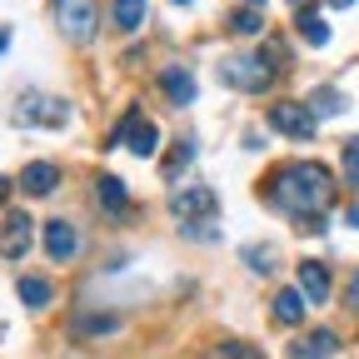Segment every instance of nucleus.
Here are the masks:
<instances>
[{
  "mask_svg": "<svg viewBox=\"0 0 359 359\" xmlns=\"http://www.w3.org/2000/svg\"><path fill=\"white\" fill-rule=\"evenodd\" d=\"M269 205H280L285 215L304 219V215H325L330 195H334V180L325 165H280L275 175H269V185H264Z\"/></svg>",
  "mask_w": 359,
  "mask_h": 359,
  "instance_id": "1",
  "label": "nucleus"
},
{
  "mask_svg": "<svg viewBox=\"0 0 359 359\" xmlns=\"http://www.w3.org/2000/svg\"><path fill=\"white\" fill-rule=\"evenodd\" d=\"M219 80L230 90H245V95H264L269 80H275V65L264 55H224L219 60Z\"/></svg>",
  "mask_w": 359,
  "mask_h": 359,
  "instance_id": "2",
  "label": "nucleus"
},
{
  "mask_svg": "<svg viewBox=\"0 0 359 359\" xmlns=\"http://www.w3.org/2000/svg\"><path fill=\"white\" fill-rule=\"evenodd\" d=\"M110 150L115 145H130V155H140V160H155L160 155V130L145 120V110H130L115 130H110V140H105Z\"/></svg>",
  "mask_w": 359,
  "mask_h": 359,
  "instance_id": "3",
  "label": "nucleus"
},
{
  "mask_svg": "<svg viewBox=\"0 0 359 359\" xmlns=\"http://www.w3.org/2000/svg\"><path fill=\"white\" fill-rule=\"evenodd\" d=\"M55 25H60L65 40L85 45L100 25V0H55Z\"/></svg>",
  "mask_w": 359,
  "mask_h": 359,
  "instance_id": "4",
  "label": "nucleus"
},
{
  "mask_svg": "<svg viewBox=\"0 0 359 359\" xmlns=\"http://www.w3.org/2000/svg\"><path fill=\"white\" fill-rule=\"evenodd\" d=\"M269 125L290 140H314V130H320V115H314L304 100H275L269 105Z\"/></svg>",
  "mask_w": 359,
  "mask_h": 359,
  "instance_id": "5",
  "label": "nucleus"
},
{
  "mask_svg": "<svg viewBox=\"0 0 359 359\" xmlns=\"http://www.w3.org/2000/svg\"><path fill=\"white\" fill-rule=\"evenodd\" d=\"M215 210H219V200H215L210 185H185V190L170 195V215L175 219H215Z\"/></svg>",
  "mask_w": 359,
  "mask_h": 359,
  "instance_id": "6",
  "label": "nucleus"
},
{
  "mask_svg": "<svg viewBox=\"0 0 359 359\" xmlns=\"http://www.w3.org/2000/svg\"><path fill=\"white\" fill-rule=\"evenodd\" d=\"M30 240H35L30 215H25V210H11V215H6V230H0V250H6V259H25Z\"/></svg>",
  "mask_w": 359,
  "mask_h": 359,
  "instance_id": "7",
  "label": "nucleus"
},
{
  "mask_svg": "<svg viewBox=\"0 0 359 359\" xmlns=\"http://www.w3.org/2000/svg\"><path fill=\"white\" fill-rule=\"evenodd\" d=\"M55 185H60V165H55V160H30V165L20 170V190L35 195V200L55 195Z\"/></svg>",
  "mask_w": 359,
  "mask_h": 359,
  "instance_id": "8",
  "label": "nucleus"
},
{
  "mask_svg": "<svg viewBox=\"0 0 359 359\" xmlns=\"http://www.w3.org/2000/svg\"><path fill=\"white\" fill-rule=\"evenodd\" d=\"M15 120L20 125H65L70 120V105L65 100H50V95H35V100H25L15 110Z\"/></svg>",
  "mask_w": 359,
  "mask_h": 359,
  "instance_id": "9",
  "label": "nucleus"
},
{
  "mask_svg": "<svg viewBox=\"0 0 359 359\" xmlns=\"http://www.w3.org/2000/svg\"><path fill=\"white\" fill-rule=\"evenodd\" d=\"M75 250H80L75 224H70V219H45V255L65 264V259H75Z\"/></svg>",
  "mask_w": 359,
  "mask_h": 359,
  "instance_id": "10",
  "label": "nucleus"
},
{
  "mask_svg": "<svg viewBox=\"0 0 359 359\" xmlns=\"http://www.w3.org/2000/svg\"><path fill=\"white\" fill-rule=\"evenodd\" d=\"M299 290H304V299L309 304H325L330 299V269H325V259H299Z\"/></svg>",
  "mask_w": 359,
  "mask_h": 359,
  "instance_id": "11",
  "label": "nucleus"
},
{
  "mask_svg": "<svg viewBox=\"0 0 359 359\" xmlns=\"http://www.w3.org/2000/svg\"><path fill=\"white\" fill-rule=\"evenodd\" d=\"M160 90H165V100L170 105H195V75L190 70H180V65H170V70H160Z\"/></svg>",
  "mask_w": 359,
  "mask_h": 359,
  "instance_id": "12",
  "label": "nucleus"
},
{
  "mask_svg": "<svg viewBox=\"0 0 359 359\" xmlns=\"http://www.w3.org/2000/svg\"><path fill=\"white\" fill-rule=\"evenodd\" d=\"M95 200H100L105 215H115V219L130 215V195H125V180H120V175H100V180H95Z\"/></svg>",
  "mask_w": 359,
  "mask_h": 359,
  "instance_id": "13",
  "label": "nucleus"
},
{
  "mask_svg": "<svg viewBox=\"0 0 359 359\" xmlns=\"http://www.w3.org/2000/svg\"><path fill=\"white\" fill-rule=\"evenodd\" d=\"M339 349V339L330 334V330H314V334H304V339H294V349H290V359H330Z\"/></svg>",
  "mask_w": 359,
  "mask_h": 359,
  "instance_id": "14",
  "label": "nucleus"
},
{
  "mask_svg": "<svg viewBox=\"0 0 359 359\" xmlns=\"http://www.w3.org/2000/svg\"><path fill=\"white\" fill-rule=\"evenodd\" d=\"M15 294H20V304H30V309H45L55 299V290H50V280L45 275H20L15 280Z\"/></svg>",
  "mask_w": 359,
  "mask_h": 359,
  "instance_id": "15",
  "label": "nucleus"
},
{
  "mask_svg": "<svg viewBox=\"0 0 359 359\" xmlns=\"http://www.w3.org/2000/svg\"><path fill=\"white\" fill-rule=\"evenodd\" d=\"M145 11H150V0H115V6H110V20L130 35V30L145 25Z\"/></svg>",
  "mask_w": 359,
  "mask_h": 359,
  "instance_id": "16",
  "label": "nucleus"
},
{
  "mask_svg": "<svg viewBox=\"0 0 359 359\" xmlns=\"http://www.w3.org/2000/svg\"><path fill=\"white\" fill-rule=\"evenodd\" d=\"M304 309H309L304 290H280V294H275V320H280V325H299Z\"/></svg>",
  "mask_w": 359,
  "mask_h": 359,
  "instance_id": "17",
  "label": "nucleus"
},
{
  "mask_svg": "<svg viewBox=\"0 0 359 359\" xmlns=\"http://www.w3.org/2000/svg\"><path fill=\"white\" fill-rule=\"evenodd\" d=\"M304 105H309L314 115H320V120H330V115H339L349 100H344V90H334V85H320V90H314V95H309Z\"/></svg>",
  "mask_w": 359,
  "mask_h": 359,
  "instance_id": "18",
  "label": "nucleus"
},
{
  "mask_svg": "<svg viewBox=\"0 0 359 359\" xmlns=\"http://www.w3.org/2000/svg\"><path fill=\"white\" fill-rule=\"evenodd\" d=\"M294 25H299V35H304L309 45H330V25L320 20V11H309V6H299Z\"/></svg>",
  "mask_w": 359,
  "mask_h": 359,
  "instance_id": "19",
  "label": "nucleus"
},
{
  "mask_svg": "<svg viewBox=\"0 0 359 359\" xmlns=\"http://www.w3.org/2000/svg\"><path fill=\"white\" fill-rule=\"evenodd\" d=\"M230 30H235V35H264V11H259V6H240V11L230 15Z\"/></svg>",
  "mask_w": 359,
  "mask_h": 359,
  "instance_id": "20",
  "label": "nucleus"
},
{
  "mask_svg": "<svg viewBox=\"0 0 359 359\" xmlns=\"http://www.w3.org/2000/svg\"><path fill=\"white\" fill-rule=\"evenodd\" d=\"M339 170H344V185L359 190V135H349V140L339 145Z\"/></svg>",
  "mask_w": 359,
  "mask_h": 359,
  "instance_id": "21",
  "label": "nucleus"
},
{
  "mask_svg": "<svg viewBox=\"0 0 359 359\" xmlns=\"http://www.w3.org/2000/svg\"><path fill=\"white\" fill-rule=\"evenodd\" d=\"M115 330H120L115 314H80L75 320V334H115Z\"/></svg>",
  "mask_w": 359,
  "mask_h": 359,
  "instance_id": "22",
  "label": "nucleus"
},
{
  "mask_svg": "<svg viewBox=\"0 0 359 359\" xmlns=\"http://www.w3.org/2000/svg\"><path fill=\"white\" fill-rule=\"evenodd\" d=\"M215 359H264L250 339H219L215 344Z\"/></svg>",
  "mask_w": 359,
  "mask_h": 359,
  "instance_id": "23",
  "label": "nucleus"
},
{
  "mask_svg": "<svg viewBox=\"0 0 359 359\" xmlns=\"http://www.w3.org/2000/svg\"><path fill=\"white\" fill-rule=\"evenodd\" d=\"M245 264L255 269V275H269V269H275V250L269 245H245Z\"/></svg>",
  "mask_w": 359,
  "mask_h": 359,
  "instance_id": "24",
  "label": "nucleus"
},
{
  "mask_svg": "<svg viewBox=\"0 0 359 359\" xmlns=\"http://www.w3.org/2000/svg\"><path fill=\"white\" fill-rule=\"evenodd\" d=\"M190 160H195V145H190V140H180V145H175V155H170V165H165V175L175 180V175H180V170H185Z\"/></svg>",
  "mask_w": 359,
  "mask_h": 359,
  "instance_id": "25",
  "label": "nucleus"
},
{
  "mask_svg": "<svg viewBox=\"0 0 359 359\" xmlns=\"http://www.w3.org/2000/svg\"><path fill=\"white\" fill-rule=\"evenodd\" d=\"M344 304L359 314V269H354V275H349V285H344Z\"/></svg>",
  "mask_w": 359,
  "mask_h": 359,
  "instance_id": "26",
  "label": "nucleus"
},
{
  "mask_svg": "<svg viewBox=\"0 0 359 359\" xmlns=\"http://www.w3.org/2000/svg\"><path fill=\"white\" fill-rule=\"evenodd\" d=\"M344 219H349V224H354V230H359V205H354V210H349V215H344Z\"/></svg>",
  "mask_w": 359,
  "mask_h": 359,
  "instance_id": "27",
  "label": "nucleus"
},
{
  "mask_svg": "<svg viewBox=\"0 0 359 359\" xmlns=\"http://www.w3.org/2000/svg\"><path fill=\"white\" fill-rule=\"evenodd\" d=\"M6 45H11V30H0V55H6Z\"/></svg>",
  "mask_w": 359,
  "mask_h": 359,
  "instance_id": "28",
  "label": "nucleus"
},
{
  "mask_svg": "<svg viewBox=\"0 0 359 359\" xmlns=\"http://www.w3.org/2000/svg\"><path fill=\"white\" fill-rule=\"evenodd\" d=\"M330 6H334V11H349V6H354V0H330Z\"/></svg>",
  "mask_w": 359,
  "mask_h": 359,
  "instance_id": "29",
  "label": "nucleus"
},
{
  "mask_svg": "<svg viewBox=\"0 0 359 359\" xmlns=\"http://www.w3.org/2000/svg\"><path fill=\"white\" fill-rule=\"evenodd\" d=\"M6 190H11V185H6V180H0V200H6Z\"/></svg>",
  "mask_w": 359,
  "mask_h": 359,
  "instance_id": "30",
  "label": "nucleus"
},
{
  "mask_svg": "<svg viewBox=\"0 0 359 359\" xmlns=\"http://www.w3.org/2000/svg\"><path fill=\"white\" fill-rule=\"evenodd\" d=\"M250 6H259V11H264V0H250Z\"/></svg>",
  "mask_w": 359,
  "mask_h": 359,
  "instance_id": "31",
  "label": "nucleus"
},
{
  "mask_svg": "<svg viewBox=\"0 0 359 359\" xmlns=\"http://www.w3.org/2000/svg\"><path fill=\"white\" fill-rule=\"evenodd\" d=\"M175 6H190V0H175Z\"/></svg>",
  "mask_w": 359,
  "mask_h": 359,
  "instance_id": "32",
  "label": "nucleus"
},
{
  "mask_svg": "<svg viewBox=\"0 0 359 359\" xmlns=\"http://www.w3.org/2000/svg\"><path fill=\"white\" fill-rule=\"evenodd\" d=\"M294 6H299V0H294Z\"/></svg>",
  "mask_w": 359,
  "mask_h": 359,
  "instance_id": "33",
  "label": "nucleus"
}]
</instances>
